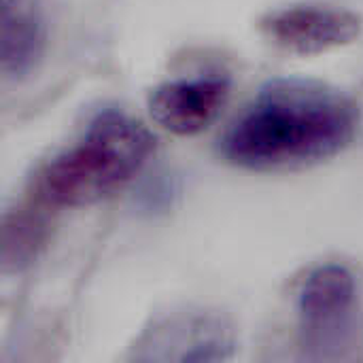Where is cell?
<instances>
[{
  "label": "cell",
  "mask_w": 363,
  "mask_h": 363,
  "mask_svg": "<svg viewBox=\"0 0 363 363\" xmlns=\"http://www.w3.org/2000/svg\"><path fill=\"white\" fill-rule=\"evenodd\" d=\"M138 359L223 362L234 353V332L225 317L208 311H185L155 321L145 330Z\"/></svg>",
  "instance_id": "obj_5"
},
{
  "label": "cell",
  "mask_w": 363,
  "mask_h": 363,
  "mask_svg": "<svg viewBox=\"0 0 363 363\" xmlns=\"http://www.w3.org/2000/svg\"><path fill=\"white\" fill-rule=\"evenodd\" d=\"M43 240V223L30 213L15 211L4 215V232H2V266L4 270H19L26 266L36 247Z\"/></svg>",
  "instance_id": "obj_8"
},
{
  "label": "cell",
  "mask_w": 363,
  "mask_h": 363,
  "mask_svg": "<svg viewBox=\"0 0 363 363\" xmlns=\"http://www.w3.org/2000/svg\"><path fill=\"white\" fill-rule=\"evenodd\" d=\"M359 304L357 274L340 262L311 268L296 294V313L304 351L315 357L338 353L347 345Z\"/></svg>",
  "instance_id": "obj_3"
},
{
  "label": "cell",
  "mask_w": 363,
  "mask_h": 363,
  "mask_svg": "<svg viewBox=\"0 0 363 363\" xmlns=\"http://www.w3.org/2000/svg\"><path fill=\"white\" fill-rule=\"evenodd\" d=\"M230 96L232 83L225 74L170 79L151 91L149 113L162 130L189 138L206 132L219 119Z\"/></svg>",
  "instance_id": "obj_6"
},
{
  "label": "cell",
  "mask_w": 363,
  "mask_h": 363,
  "mask_svg": "<svg viewBox=\"0 0 363 363\" xmlns=\"http://www.w3.org/2000/svg\"><path fill=\"white\" fill-rule=\"evenodd\" d=\"M264 36L296 55H321L355 43L362 17L345 6L300 2L270 11L262 19Z\"/></svg>",
  "instance_id": "obj_4"
},
{
  "label": "cell",
  "mask_w": 363,
  "mask_h": 363,
  "mask_svg": "<svg viewBox=\"0 0 363 363\" xmlns=\"http://www.w3.org/2000/svg\"><path fill=\"white\" fill-rule=\"evenodd\" d=\"M155 151L151 130L121 108L98 111L79 140L55 153L36 177L38 198L81 208L121 191Z\"/></svg>",
  "instance_id": "obj_2"
},
{
  "label": "cell",
  "mask_w": 363,
  "mask_h": 363,
  "mask_svg": "<svg viewBox=\"0 0 363 363\" xmlns=\"http://www.w3.org/2000/svg\"><path fill=\"white\" fill-rule=\"evenodd\" d=\"M362 113L342 89L304 77L264 83L221 136V157L251 172L328 162L357 136Z\"/></svg>",
  "instance_id": "obj_1"
},
{
  "label": "cell",
  "mask_w": 363,
  "mask_h": 363,
  "mask_svg": "<svg viewBox=\"0 0 363 363\" xmlns=\"http://www.w3.org/2000/svg\"><path fill=\"white\" fill-rule=\"evenodd\" d=\"M47 36L49 28L40 0H2L0 68L4 79L30 77L45 57Z\"/></svg>",
  "instance_id": "obj_7"
}]
</instances>
